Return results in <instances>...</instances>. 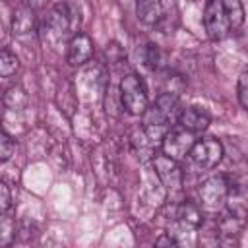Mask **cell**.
<instances>
[{
    "label": "cell",
    "mask_w": 248,
    "mask_h": 248,
    "mask_svg": "<svg viewBox=\"0 0 248 248\" xmlns=\"http://www.w3.org/2000/svg\"><path fill=\"white\" fill-rule=\"evenodd\" d=\"M190 161L202 169V170H209L213 167H217L223 159V145L219 140L215 138H202L196 140L192 151H190Z\"/></svg>",
    "instance_id": "obj_6"
},
{
    "label": "cell",
    "mask_w": 248,
    "mask_h": 248,
    "mask_svg": "<svg viewBox=\"0 0 248 248\" xmlns=\"http://www.w3.org/2000/svg\"><path fill=\"white\" fill-rule=\"evenodd\" d=\"M12 29L16 37H25V35H33L35 33V14L31 8L21 6L16 10L14 14V21H12Z\"/></svg>",
    "instance_id": "obj_13"
},
{
    "label": "cell",
    "mask_w": 248,
    "mask_h": 248,
    "mask_svg": "<svg viewBox=\"0 0 248 248\" xmlns=\"http://www.w3.org/2000/svg\"><path fill=\"white\" fill-rule=\"evenodd\" d=\"M93 56V41L85 33H76L68 43V62L72 66H83Z\"/></svg>",
    "instance_id": "obj_10"
},
{
    "label": "cell",
    "mask_w": 248,
    "mask_h": 248,
    "mask_svg": "<svg viewBox=\"0 0 248 248\" xmlns=\"http://www.w3.org/2000/svg\"><path fill=\"white\" fill-rule=\"evenodd\" d=\"M48 4V0H23V6L31 8V10H41Z\"/></svg>",
    "instance_id": "obj_21"
},
{
    "label": "cell",
    "mask_w": 248,
    "mask_h": 248,
    "mask_svg": "<svg viewBox=\"0 0 248 248\" xmlns=\"http://www.w3.org/2000/svg\"><path fill=\"white\" fill-rule=\"evenodd\" d=\"M143 60H145V66H149V68H157V64H159V50H157L155 45H147V46H145Z\"/></svg>",
    "instance_id": "obj_19"
},
{
    "label": "cell",
    "mask_w": 248,
    "mask_h": 248,
    "mask_svg": "<svg viewBox=\"0 0 248 248\" xmlns=\"http://www.w3.org/2000/svg\"><path fill=\"white\" fill-rule=\"evenodd\" d=\"M196 143V134L182 128L180 124L176 128H170L163 138V153L180 161L186 155H190L192 147Z\"/></svg>",
    "instance_id": "obj_7"
},
{
    "label": "cell",
    "mask_w": 248,
    "mask_h": 248,
    "mask_svg": "<svg viewBox=\"0 0 248 248\" xmlns=\"http://www.w3.org/2000/svg\"><path fill=\"white\" fill-rule=\"evenodd\" d=\"M120 103L134 116L145 114V110L149 108V97H147L145 83L140 76L126 74L120 79Z\"/></svg>",
    "instance_id": "obj_4"
},
{
    "label": "cell",
    "mask_w": 248,
    "mask_h": 248,
    "mask_svg": "<svg viewBox=\"0 0 248 248\" xmlns=\"http://www.w3.org/2000/svg\"><path fill=\"white\" fill-rule=\"evenodd\" d=\"M14 149H16V143H14L12 136L6 130H2V134H0V161H8L14 155Z\"/></svg>",
    "instance_id": "obj_16"
},
{
    "label": "cell",
    "mask_w": 248,
    "mask_h": 248,
    "mask_svg": "<svg viewBox=\"0 0 248 248\" xmlns=\"http://www.w3.org/2000/svg\"><path fill=\"white\" fill-rule=\"evenodd\" d=\"M209 122H211V116H209V112H207L205 108H202V107H188V108H184V110L178 114V124H180L182 128L194 132V134H200V132L207 130Z\"/></svg>",
    "instance_id": "obj_11"
},
{
    "label": "cell",
    "mask_w": 248,
    "mask_h": 248,
    "mask_svg": "<svg viewBox=\"0 0 248 248\" xmlns=\"http://www.w3.org/2000/svg\"><path fill=\"white\" fill-rule=\"evenodd\" d=\"M153 169H155V174L157 178L163 182V186L167 190H180L182 186V170H180V165L176 159L165 155V153H159L155 159H153Z\"/></svg>",
    "instance_id": "obj_9"
},
{
    "label": "cell",
    "mask_w": 248,
    "mask_h": 248,
    "mask_svg": "<svg viewBox=\"0 0 248 248\" xmlns=\"http://www.w3.org/2000/svg\"><path fill=\"white\" fill-rule=\"evenodd\" d=\"M229 192H231V184L227 182V178L223 174L207 176L198 188L200 203L205 209H219V207H223Z\"/></svg>",
    "instance_id": "obj_5"
},
{
    "label": "cell",
    "mask_w": 248,
    "mask_h": 248,
    "mask_svg": "<svg viewBox=\"0 0 248 248\" xmlns=\"http://www.w3.org/2000/svg\"><path fill=\"white\" fill-rule=\"evenodd\" d=\"M19 68V62H17V56L12 54L8 48H2L0 52V76L2 78H10L12 74H16Z\"/></svg>",
    "instance_id": "obj_15"
},
{
    "label": "cell",
    "mask_w": 248,
    "mask_h": 248,
    "mask_svg": "<svg viewBox=\"0 0 248 248\" xmlns=\"http://www.w3.org/2000/svg\"><path fill=\"white\" fill-rule=\"evenodd\" d=\"M155 244H157V246H178V240H176L170 232H167L165 236L157 238V240H155Z\"/></svg>",
    "instance_id": "obj_20"
},
{
    "label": "cell",
    "mask_w": 248,
    "mask_h": 248,
    "mask_svg": "<svg viewBox=\"0 0 248 248\" xmlns=\"http://www.w3.org/2000/svg\"><path fill=\"white\" fill-rule=\"evenodd\" d=\"M188 2H198V0H188Z\"/></svg>",
    "instance_id": "obj_22"
},
{
    "label": "cell",
    "mask_w": 248,
    "mask_h": 248,
    "mask_svg": "<svg viewBox=\"0 0 248 248\" xmlns=\"http://www.w3.org/2000/svg\"><path fill=\"white\" fill-rule=\"evenodd\" d=\"M12 205V194H10V186L6 180L0 182V211L6 213Z\"/></svg>",
    "instance_id": "obj_18"
},
{
    "label": "cell",
    "mask_w": 248,
    "mask_h": 248,
    "mask_svg": "<svg viewBox=\"0 0 248 248\" xmlns=\"http://www.w3.org/2000/svg\"><path fill=\"white\" fill-rule=\"evenodd\" d=\"M176 223L180 225V229L186 231H194L202 225V209L198 203L194 202H182L176 207Z\"/></svg>",
    "instance_id": "obj_12"
},
{
    "label": "cell",
    "mask_w": 248,
    "mask_h": 248,
    "mask_svg": "<svg viewBox=\"0 0 248 248\" xmlns=\"http://www.w3.org/2000/svg\"><path fill=\"white\" fill-rule=\"evenodd\" d=\"M223 10L231 29H238L244 23V6L240 0H223Z\"/></svg>",
    "instance_id": "obj_14"
},
{
    "label": "cell",
    "mask_w": 248,
    "mask_h": 248,
    "mask_svg": "<svg viewBox=\"0 0 248 248\" xmlns=\"http://www.w3.org/2000/svg\"><path fill=\"white\" fill-rule=\"evenodd\" d=\"M136 14L145 25L172 33L178 23V8L172 0H136Z\"/></svg>",
    "instance_id": "obj_3"
},
{
    "label": "cell",
    "mask_w": 248,
    "mask_h": 248,
    "mask_svg": "<svg viewBox=\"0 0 248 248\" xmlns=\"http://www.w3.org/2000/svg\"><path fill=\"white\" fill-rule=\"evenodd\" d=\"M238 101L242 108L248 112V70H244L238 78Z\"/></svg>",
    "instance_id": "obj_17"
},
{
    "label": "cell",
    "mask_w": 248,
    "mask_h": 248,
    "mask_svg": "<svg viewBox=\"0 0 248 248\" xmlns=\"http://www.w3.org/2000/svg\"><path fill=\"white\" fill-rule=\"evenodd\" d=\"M203 27L207 31V37L213 41H221L229 33V21L223 10V2L219 0H207L203 8Z\"/></svg>",
    "instance_id": "obj_8"
},
{
    "label": "cell",
    "mask_w": 248,
    "mask_h": 248,
    "mask_svg": "<svg viewBox=\"0 0 248 248\" xmlns=\"http://www.w3.org/2000/svg\"><path fill=\"white\" fill-rule=\"evenodd\" d=\"M79 23V17L76 10L70 4H56L52 6L41 25V33L45 43L50 45H60L76 35V27Z\"/></svg>",
    "instance_id": "obj_1"
},
{
    "label": "cell",
    "mask_w": 248,
    "mask_h": 248,
    "mask_svg": "<svg viewBox=\"0 0 248 248\" xmlns=\"http://www.w3.org/2000/svg\"><path fill=\"white\" fill-rule=\"evenodd\" d=\"M176 103H178V95L172 91H165L155 99L153 107H149L145 110L143 130L149 140H153V141L163 140L165 134L170 130V118H172Z\"/></svg>",
    "instance_id": "obj_2"
}]
</instances>
